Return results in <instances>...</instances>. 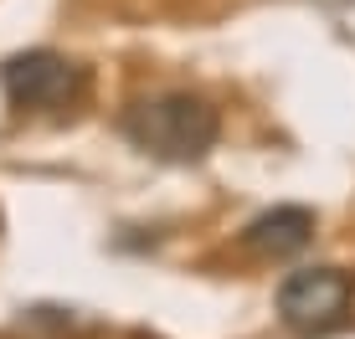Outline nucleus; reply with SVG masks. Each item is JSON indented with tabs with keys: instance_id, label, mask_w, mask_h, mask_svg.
I'll use <instances>...</instances> for the list:
<instances>
[{
	"instance_id": "1",
	"label": "nucleus",
	"mask_w": 355,
	"mask_h": 339,
	"mask_svg": "<svg viewBox=\"0 0 355 339\" xmlns=\"http://www.w3.org/2000/svg\"><path fill=\"white\" fill-rule=\"evenodd\" d=\"M119 129H124V139L134 149L155 154L165 165H196L222 139L216 108L206 98H196V93H150V98L124 108Z\"/></svg>"
},
{
	"instance_id": "2",
	"label": "nucleus",
	"mask_w": 355,
	"mask_h": 339,
	"mask_svg": "<svg viewBox=\"0 0 355 339\" xmlns=\"http://www.w3.org/2000/svg\"><path fill=\"white\" fill-rule=\"evenodd\" d=\"M350 304H355V277L345 268H299L278 283V319L304 339L335 334L350 319Z\"/></svg>"
},
{
	"instance_id": "3",
	"label": "nucleus",
	"mask_w": 355,
	"mask_h": 339,
	"mask_svg": "<svg viewBox=\"0 0 355 339\" xmlns=\"http://www.w3.org/2000/svg\"><path fill=\"white\" fill-rule=\"evenodd\" d=\"M0 88L21 113H67L88 93V72L62 52H21L0 67Z\"/></svg>"
},
{
	"instance_id": "4",
	"label": "nucleus",
	"mask_w": 355,
	"mask_h": 339,
	"mask_svg": "<svg viewBox=\"0 0 355 339\" xmlns=\"http://www.w3.org/2000/svg\"><path fill=\"white\" fill-rule=\"evenodd\" d=\"M314 237V211H304V205H273V211L252 216L248 232H242V247L258 252V257L278 262V257H293V252H304Z\"/></svg>"
}]
</instances>
